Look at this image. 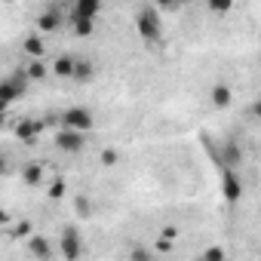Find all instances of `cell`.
Here are the masks:
<instances>
[{"instance_id":"obj_23","label":"cell","mask_w":261,"mask_h":261,"mask_svg":"<svg viewBox=\"0 0 261 261\" xmlns=\"http://www.w3.org/2000/svg\"><path fill=\"white\" fill-rule=\"evenodd\" d=\"M230 7H233L230 0H209V10L212 13H230Z\"/></svg>"},{"instance_id":"obj_8","label":"cell","mask_w":261,"mask_h":261,"mask_svg":"<svg viewBox=\"0 0 261 261\" xmlns=\"http://www.w3.org/2000/svg\"><path fill=\"white\" fill-rule=\"evenodd\" d=\"M25 246H28V252L34 255V258H40V261H49L53 258V246H49V240L46 237H40V233H34L31 240H25Z\"/></svg>"},{"instance_id":"obj_26","label":"cell","mask_w":261,"mask_h":261,"mask_svg":"<svg viewBox=\"0 0 261 261\" xmlns=\"http://www.w3.org/2000/svg\"><path fill=\"white\" fill-rule=\"evenodd\" d=\"M160 237H163V240H172V243H175V237H178V230H175V227L169 224V227H163V233H160Z\"/></svg>"},{"instance_id":"obj_16","label":"cell","mask_w":261,"mask_h":261,"mask_svg":"<svg viewBox=\"0 0 261 261\" xmlns=\"http://www.w3.org/2000/svg\"><path fill=\"white\" fill-rule=\"evenodd\" d=\"M71 28H74L77 37H92L95 34V22H89V19H71Z\"/></svg>"},{"instance_id":"obj_21","label":"cell","mask_w":261,"mask_h":261,"mask_svg":"<svg viewBox=\"0 0 261 261\" xmlns=\"http://www.w3.org/2000/svg\"><path fill=\"white\" fill-rule=\"evenodd\" d=\"M74 209H77V215H80V218H86V215L92 212V203H89V197L77 194V197H74Z\"/></svg>"},{"instance_id":"obj_18","label":"cell","mask_w":261,"mask_h":261,"mask_svg":"<svg viewBox=\"0 0 261 261\" xmlns=\"http://www.w3.org/2000/svg\"><path fill=\"white\" fill-rule=\"evenodd\" d=\"M129 261H154V252L142 243H133V249H129Z\"/></svg>"},{"instance_id":"obj_13","label":"cell","mask_w":261,"mask_h":261,"mask_svg":"<svg viewBox=\"0 0 261 261\" xmlns=\"http://www.w3.org/2000/svg\"><path fill=\"white\" fill-rule=\"evenodd\" d=\"M209 98H212V105H215V108H230V101H233V92H230V86H224V83H215V86H212V92H209Z\"/></svg>"},{"instance_id":"obj_4","label":"cell","mask_w":261,"mask_h":261,"mask_svg":"<svg viewBox=\"0 0 261 261\" xmlns=\"http://www.w3.org/2000/svg\"><path fill=\"white\" fill-rule=\"evenodd\" d=\"M28 83H31V80H28V74H25V71H16L13 77H7L4 83H0V105L10 108V105H13V101L28 89Z\"/></svg>"},{"instance_id":"obj_3","label":"cell","mask_w":261,"mask_h":261,"mask_svg":"<svg viewBox=\"0 0 261 261\" xmlns=\"http://www.w3.org/2000/svg\"><path fill=\"white\" fill-rule=\"evenodd\" d=\"M218 181H221V197H224L230 206H237V203L243 200V181H240L237 169L218 166Z\"/></svg>"},{"instance_id":"obj_28","label":"cell","mask_w":261,"mask_h":261,"mask_svg":"<svg viewBox=\"0 0 261 261\" xmlns=\"http://www.w3.org/2000/svg\"><path fill=\"white\" fill-rule=\"evenodd\" d=\"M252 117H258V120H261V98H255V101H252Z\"/></svg>"},{"instance_id":"obj_9","label":"cell","mask_w":261,"mask_h":261,"mask_svg":"<svg viewBox=\"0 0 261 261\" xmlns=\"http://www.w3.org/2000/svg\"><path fill=\"white\" fill-rule=\"evenodd\" d=\"M98 13H101L98 0H80V4H74V10H71V19H89V22H95Z\"/></svg>"},{"instance_id":"obj_25","label":"cell","mask_w":261,"mask_h":261,"mask_svg":"<svg viewBox=\"0 0 261 261\" xmlns=\"http://www.w3.org/2000/svg\"><path fill=\"white\" fill-rule=\"evenodd\" d=\"M16 237L31 240V237H34V233H31V221H19V224H16Z\"/></svg>"},{"instance_id":"obj_1","label":"cell","mask_w":261,"mask_h":261,"mask_svg":"<svg viewBox=\"0 0 261 261\" xmlns=\"http://www.w3.org/2000/svg\"><path fill=\"white\" fill-rule=\"evenodd\" d=\"M136 31L148 46H157L163 40V22H160V10L157 7H139L136 13Z\"/></svg>"},{"instance_id":"obj_27","label":"cell","mask_w":261,"mask_h":261,"mask_svg":"<svg viewBox=\"0 0 261 261\" xmlns=\"http://www.w3.org/2000/svg\"><path fill=\"white\" fill-rule=\"evenodd\" d=\"M157 10H163V13H178V10H181V4H160Z\"/></svg>"},{"instance_id":"obj_17","label":"cell","mask_w":261,"mask_h":261,"mask_svg":"<svg viewBox=\"0 0 261 261\" xmlns=\"http://www.w3.org/2000/svg\"><path fill=\"white\" fill-rule=\"evenodd\" d=\"M49 71H53V68H46V62H31V65L25 68L28 80H46V77H49Z\"/></svg>"},{"instance_id":"obj_11","label":"cell","mask_w":261,"mask_h":261,"mask_svg":"<svg viewBox=\"0 0 261 261\" xmlns=\"http://www.w3.org/2000/svg\"><path fill=\"white\" fill-rule=\"evenodd\" d=\"M22 49H25V56H31L34 62H43L46 43H43V37H40V34H28V37H25V43H22Z\"/></svg>"},{"instance_id":"obj_14","label":"cell","mask_w":261,"mask_h":261,"mask_svg":"<svg viewBox=\"0 0 261 261\" xmlns=\"http://www.w3.org/2000/svg\"><path fill=\"white\" fill-rule=\"evenodd\" d=\"M95 77V65L86 62V59H77V71H74V80L77 83H89Z\"/></svg>"},{"instance_id":"obj_22","label":"cell","mask_w":261,"mask_h":261,"mask_svg":"<svg viewBox=\"0 0 261 261\" xmlns=\"http://www.w3.org/2000/svg\"><path fill=\"white\" fill-rule=\"evenodd\" d=\"M200 261H227V255H224V249L221 246H209L206 252H203V258Z\"/></svg>"},{"instance_id":"obj_15","label":"cell","mask_w":261,"mask_h":261,"mask_svg":"<svg viewBox=\"0 0 261 261\" xmlns=\"http://www.w3.org/2000/svg\"><path fill=\"white\" fill-rule=\"evenodd\" d=\"M22 178H25V185H40L43 166H40V163H25V166H22Z\"/></svg>"},{"instance_id":"obj_12","label":"cell","mask_w":261,"mask_h":261,"mask_svg":"<svg viewBox=\"0 0 261 261\" xmlns=\"http://www.w3.org/2000/svg\"><path fill=\"white\" fill-rule=\"evenodd\" d=\"M59 25H62V16H59V10H56V7H53V10H43V13L37 16V28H40L43 34H46V31H49V34H53V31H59Z\"/></svg>"},{"instance_id":"obj_24","label":"cell","mask_w":261,"mask_h":261,"mask_svg":"<svg viewBox=\"0 0 261 261\" xmlns=\"http://www.w3.org/2000/svg\"><path fill=\"white\" fill-rule=\"evenodd\" d=\"M172 249H175V246H172V240H163V237H160V240L154 243V252H160V255H169Z\"/></svg>"},{"instance_id":"obj_6","label":"cell","mask_w":261,"mask_h":261,"mask_svg":"<svg viewBox=\"0 0 261 261\" xmlns=\"http://www.w3.org/2000/svg\"><path fill=\"white\" fill-rule=\"evenodd\" d=\"M56 148L65 151V154H80V151L86 148V136H83V133H74V129H59Z\"/></svg>"},{"instance_id":"obj_2","label":"cell","mask_w":261,"mask_h":261,"mask_svg":"<svg viewBox=\"0 0 261 261\" xmlns=\"http://www.w3.org/2000/svg\"><path fill=\"white\" fill-rule=\"evenodd\" d=\"M59 123H62V129H74V133H83V136L95 129V117H92V111H89V108H80V105L68 108V111L59 117Z\"/></svg>"},{"instance_id":"obj_10","label":"cell","mask_w":261,"mask_h":261,"mask_svg":"<svg viewBox=\"0 0 261 261\" xmlns=\"http://www.w3.org/2000/svg\"><path fill=\"white\" fill-rule=\"evenodd\" d=\"M74 71H77V59L74 56H59L56 62H53V74L56 77H62V80H74Z\"/></svg>"},{"instance_id":"obj_5","label":"cell","mask_w":261,"mask_h":261,"mask_svg":"<svg viewBox=\"0 0 261 261\" xmlns=\"http://www.w3.org/2000/svg\"><path fill=\"white\" fill-rule=\"evenodd\" d=\"M59 252H62L65 261H77V258L83 255V240H80V230H77L74 224H68V227L62 230V237H59Z\"/></svg>"},{"instance_id":"obj_7","label":"cell","mask_w":261,"mask_h":261,"mask_svg":"<svg viewBox=\"0 0 261 261\" xmlns=\"http://www.w3.org/2000/svg\"><path fill=\"white\" fill-rule=\"evenodd\" d=\"M46 126V120H19L16 123V139L22 142H34L40 136V129Z\"/></svg>"},{"instance_id":"obj_20","label":"cell","mask_w":261,"mask_h":261,"mask_svg":"<svg viewBox=\"0 0 261 261\" xmlns=\"http://www.w3.org/2000/svg\"><path fill=\"white\" fill-rule=\"evenodd\" d=\"M65 194H68V185H65L62 178L49 181V200H65Z\"/></svg>"},{"instance_id":"obj_19","label":"cell","mask_w":261,"mask_h":261,"mask_svg":"<svg viewBox=\"0 0 261 261\" xmlns=\"http://www.w3.org/2000/svg\"><path fill=\"white\" fill-rule=\"evenodd\" d=\"M98 163H101V166H117V163H120V151H117V148H101Z\"/></svg>"}]
</instances>
